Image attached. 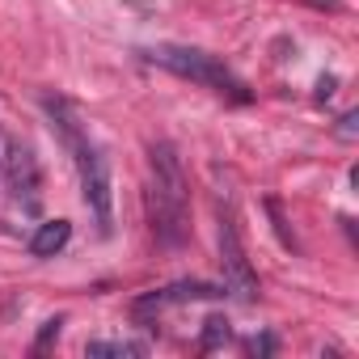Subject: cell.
I'll list each match as a JSON object with an SVG mask.
<instances>
[{
    "instance_id": "obj_1",
    "label": "cell",
    "mask_w": 359,
    "mask_h": 359,
    "mask_svg": "<svg viewBox=\"0 0 359 359\" xmlns=\"http://www.w3.org/2000/svg\"><path fill=\"white\" fill-rule=\"evenodd\" d=\"M148 220L156 241L169 250L191 237V182L169 140H156L148 148Z\"/></svg>"
},
{
    "instance_id": "obj_2",
    "label": "cell",
    "mask_w": 359,
    "mask_h": 359,
    "mask_svg": "<svg viewBox=\"0 0 359 359\" xmlns=\"http://www.w3.org/2000/svg\"><path fill=\"white\" fill-rule=\"evenodd\" d=\"M43 106H47V114L55 118L64 144H68L72 156H76V173H81L85 208L93 212L97 229L110 233V229H114V182H110V161H106V152L81 131V118H76V110H72L64 97H43Z\"/></svg>"
},
{
    "instance_id": "obj_3",
    "label": "cell",
    "mask_w": 359,
    "mask_h": 359,
    "mask_svg": "<svg viewBox=\"0 0 359 359\" xmlns=\"http://www.w3.org/2000/svg\"><path fill=\"white\" fill-rule=\"evenodd\" d=\"M148 60L152 64H161V68H169L173 76H187V81H199V85H208V89H216L220 97H233V102H250V89L216 60V55H208V51H199V47H177V43H161V47H152L148 51Z\"/></svg>"
},
{
    "instance_id": "obj_4",
    "label": "cell",
    "mask_w": 359,
    "mask_h": 359,
    "mask_svg": "<svg viewBox=\"0 0 359 359\" xmlns=\"http://www.w3.org/2000/svg\"><path fill=\"white\" fill-rule=\"evenodd\" d=\"M5 177H9V191H13V199L22 203V212L39 216V212H43V169H39V156H34L30 144L9 140V152H5Z\"/></svg>"
},
{
    "instance_id": "obj_5",
    "label": "cell",
    "mask_w": 359,
    "mask_h": 359,
    "mask_svg": "<svg viewBox=\"0 0 359 359\" xmlns=\"http://www.w3.org/2000/svg\"><path fill=\"white\" fill-rule=\"evenodd\" d=\"M220 266H224V292H233L237 300H254L258 296V275L245 258V245L237 237L233 216H220Z\"/></svg>"
},
{
    "instance_id": "obj_6",
    "label": "cell",
    "mask_w": 359,
    "mask_h": 359,
    "mask_svg": "<svg viewBox=\"0 0 359 359\" xmlns=\"http://www.w3.org/2000/svg\"><path fill=\"white\" fill-rule=\"evenodd\" d=\"M216 296H224V287L203 283V279H182V283H169V287H161V292L140 296L131 309H135V313H161V309H169V304H187V300H216Z\"/></svg>"
},
{
    "instance_id": "obj_7",
    "label": "cell",
    "mask_w": 359,
    "mask_h": 359,
    "mask_svg": "<svg viewBox=\"0 0 359 359\" xmlns=\"http://www.w3.org/2000/svg\"><path fill=\"white\" fill-rule=\"evenodd\" d=\"M68 237H72V224H68V220H47V224L34 229L30 254H34V258H51V254H60V250L68 245Z\"/></svg>"
},
{
    "instance_id": "obj_8",
    "label": "cell",
    "mask_w": 359,
    "mask_h": 359,
    "mask_svg": "<svg viewBox=\"0 0 359 359\" xmlns=\"http://www.w3.org/2000/svg\"><path fill=\"white\" fill-rule=\"evenodd\" d=\"M148 346L144 342H85V355H93V359H102V355H114V359H127V355H144Z\"/></svg>"
},
{
    "instance_id": "obj_9",
    "label": "cell",
    "mask_w": 359,
    "mask_h": 359,
    "mask_svg": "<svg viewBox=\"0 0 359 359\" xmlns=\"http://www.w3.org/2000/svg\"><path fill=\"white\" fill-rule=\"evenodd\" d=\"M229 334H233V330H229L224 317H208V321H203V351H216L220 342H229Z\"/></svg>"
},
{
    "instance_id": "obj_10",
    "label": "cell",
    "mask_w": 359,
    "mask_h": 359,
    "mask_svg": "<svg viewBox=\"0 0 359 359\" xmlns=\"http://www.w3.org/2000/svg\"><path fill=\"white\" fill-rule=\"evenodd\" d=\"M355 131H359V114L351 110V114L338 118V135H342V140H355Z\"/></svg>"
},
{
    "instance_id": "obj_11",
    "label": "cell",
    "mask_w": 359,
    "mask_h": 359,
    "mask_svg": "<svg viewBox=\"0 0 359 359\" xmlns=\"http://www.w3.org/2000/svg\"><path fill=\"white\" fill-rule=\"evenodd\" d=\"M60 325H64V317H51V321H47L43 330H39V346H47V342H51V338L60 334Z\"/></svg>"
},
{
    "instance_id": "obj_12",
    "label": "cell",
    "mask_w": 359,
    "mask_h": 359,
    "mask_svg": "<svg viewBox=\"0 0 359 359\" xmlns=\"http://www.w3.org/2000/svg\"><path fill=\"white\" fill-rule=\"evenodd\" d=\"M250 351H254V355H271V351H275V338H271V334H262V338H254V342H250Z\"/></svg>"
},
{
    "instance_id": "obj_13",
    "label": "cell",
    "mask_w": 359,
    "mask_h": 359,
    "mask_svg": "<svg viewBox=\"0 0 359 359\" xmlns=\"http://www.w3.org/2000/svg\"><path fill=\"white\" fill-rule=\"evenodd\" d=\"M334 93V76H321V85H317V102H325Z\"/></svg>"
}]
</instances>
